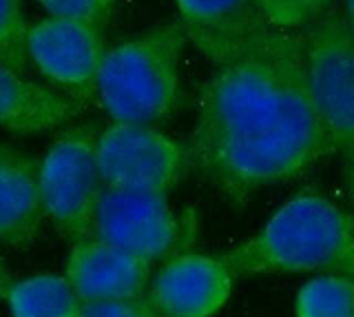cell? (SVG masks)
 Returning <instances> with one entry per match:
<instances>
[{"instance_id": "6da1fadb", "label": "cell", "mask_w": 354, "mask_h": 317, "mask_svg": "<svg viewBox=\"0 0 354 317\" xmlns=\"http://www.w3.org/2000/svg\"><path fill=\"white\" fill-rule=\"evenodd\" d=\"M332 153L308 93L301 34L266 27L199 91L191 167L230 202L292 180Z\"/></svg>"}, {"instance_id": "7a4b0ae2", "label": "cell", "mask_w": 354, "mask_h": 317, "mask_svg": "<svg viewBox=\"0 0 354 317\" xmlns=\"http://www.w3.org/2000/svg\"><path fill=\"white\" fill-rule=\"evenodd\" d=\"M235 275L337 273L354 278V213L317 191H301L224 255Z\"/></svg>"}, {"instance_id": "3957f363", "label": "cell", "mask_w": 354, "mask_h": 317, "mask_svg": "<svg viewBox=\"0 0 354 317\" xmlns=\"http://www.w3.org/2000/svg\"><path fill=\"white\" fill-rule=\"evenodd\" d=\"M180 23L155 27L106 49L97 96L115 123L151 125L180 105V53L186 45Z\"/></svg>"}, {"instance_id": "277c9868", "label": "cell", "mask_w": 354, "mask_h": 317, "mask_svg": "<svg viewBox=\"0 0 354 317\" xmlns=\"http://www.w3.org/2000/svg\"><path fill=\"white\" fill-rule=\"evenodd\" d=\"M306 84L335 153L354 156V31L328 9L301 34Z\"/></svg>"}, {"instance_id": "5b68a950", "label": "cell", "mask_w": 354, "mask_h": 317, "mask_svg": "<svg viewBox=\"0 0 354 317\" xmlns=\"http://www.w3.org/2000/svg\"><path fill=\"white\" fill-rule=\"evenodd\" d=\"M95 142V129L73 127L55 138L38 165L44 215L73 242L91 237L95 206L102 193Z\"/></svg>"}, {"instance_id": "8992f818", "label": "cell", "mask_w": 354, "mask_h": 317, "mask_svg": "<svg viewBox=\"0 0 354 317\" xmlns=\"http://www.w3.org/2000/svg\"><path fill=\"white\" fill-rule=\"evenodd\" d=\"M193 215H177L166 193L104 187L93 220V235L147 262L169 260L193 244Z\"/></svg>"}, {"instance_id": "52a82bcc", "label": "cell", "mask_w": 354, "mask_h": 317, "mask_svg": "<svg viewBox=\"0 0 354 317\" xmlns=\"http://www.w3.org/2000/svg\"><path fill=\"white\" fill-rule=\"evenodd\" d=\"M95 158L104 187L166 193L188 169V147L149 125L115 123L97 134Z\"/></svg>"}, {"instance_id": "ba28073f", "label": "cell", "mask_w": 354, "mask_h": 317, "mask_svg": "<svg viewBox=\"0 0 354 317\" xmlns=\"http://www.w3.org/2000/svg\"><path fill=\"white\" fill-rule=\"evenodd\" d=\"M104 53L102 27L86 20L51 16L27 31L29 60L75 105L91 102L97 93Z\"/></svg>"}, {"instance_id": "9c48e42d", "label": "cell", "mask_w": 354, "mask_h": 317, "mask_svg": "<svg viewBox=\"0 0 354 317\" xmlns=\"http://www.w3.org/2000/svg\"><path fill=\"white\" fill-rule=\"evenodd\" d=\"M235 278L221 255L177 253L153 278L149 300L162 317H213L230 300Z\"/></svg>"}, {"instance_id": "30bf717a", "label": "cell", "mask_w": 354, "mask_h": 317, "mask_svg": "<svg viewBox=\"0 0 354 317\" xmlns=\"http://www.w3.org/2000/svg\"><path fill=\"white\" fill-rule=\"evenodd\" d=\"M66 280L82 302L140 298L151 284V262L100 237L73 242Z\"/></svg>"}, {"instance_id": "8fae6325", "label": "cell", "mask_w": 354, "mask_h": 317, "mask_svg": "<svg viewBox=\"0 0 354 317\" xmlns=\"http://www.w3.org/2000/svg\"><path fill=\"white\" fill-rule=\"evenodd\" d=\"M175 5L186 38L215 67L268 27L254 0H175Z\"/></svg>"}, {"instance_id": "7c38bea8", "label": "cell", "mask_w": 354, "mask_h": 317, "mask_svg": "<svg viewBox=\"0 0 354 317\" xmlns=\"http://www.w3.org/2000/svg\"><path fill=\"white\" fill-rule=\"evenodd\" d=\"M42 217L38 162L20 149L0 147V242L16 248L29 246Z\"/></svg>"}, {"instance_id": "4fadbf2b", "label": "cell", "mask_w": 354, "mask_h": 317, "mask_svg": "<svg viewBox=\"0 0 354 317\" xmlns=\"http://www.w3.org/2000/svg\"><path fill=\"white\" fill-rule=\"evenodd\" d=\"M77 114V105L38 82L22 78L0 60V127L14 134H40Z\"/></svg>"}, {"instance_id": "5bb4252c", "label": "cell", "mask_w": 354, "mask_h": 317, "mask_svg": "<svg viewBox=\"0 0 354 317\" xmlns=\"http://www.w3.org/2000/svg\"><path fill=\"white\" fill-rule=\"evenodd\" d=\"M7 302L14 317H80L82 311L69 280L53 273L11 282Z\"/></svg>"}, {"instance_id": "9a60e30c", "label": "cell", "mask_w": 354, "mask_h": 317, "mask_svg": "<svg viewBox=\"0 0 354 317\" xmlns=\"http://www.w3.org/2000/svg\"><path fill=\"white\" fill-rule=\"evenodd\" d=\"M297 317H354V278L324 273L301 284L295 298Z\"/></svg>"}, {"instance_id": "2e32d148", "label": "cell", "mask_w": 354, "mask_h": 317, "mask_svg": "<svg viewBox=\"0 0 354 317\" xmlns=\"http://www.w3.org/2000/svg\"><path fill=\"white\" fill-rule=\"evenodd\" d=\"M254 7L268 27L295 31L324 16L332 0H254Z\"/></svg>"}, {"instance_id": "e0dca14e", "label": "cell", "mask_w": 354, "mask_h": 317, "mask_svg": "<svg viewBox=\"0 0 354 317\" xmlns=\"http://www.w3.org/2000/svg\"><path fill=\"white\" fill-rule=\"evenodd\" d=\"M27 31L20 0H0V60L16 71L25 69L29 60Z\"/></svg>"}, {"instance_id": "ac0fdd59", "label": "cell", "mask_w": 354, "mask_h": 317, "mask_svg": "<svg viewBox=\"0 0 354 317\" xmlns=\"http://www.w3.org/2000/svg\"><path fill=\"white\" fill-rule=\"evenodd\" d=\"M51 16L86 20L102 27L118 0H38Z\"/></svg>"}, {"instance_id": "d6986e66", "label": "cell", "mask_w": 354, "mask_h": 317, "mask_svg": "<svg viewBox=\"0 0 354 317\" xmlns=\"http://www.w3.org/2000/svg\"><path fill=\"white\" fill-rule=\"evenodd\" d=\"M80 317H162L149 298L84 302Z\"/></svg>"}, {"instance_id": "ffe728a7", "label": "cell", "mask_w": 354, "mask_h": 317, "mask_svg": "<svg viewBox=\"0 0 354 317\" xmlns=\"http://www.w3.org/2000/svg\"><path fill=\"white\" fill-rule=\"evenodd\" d=\"M346 189H348V198L354 206V156L348 158V165H346Z\"/></svg>"}, {"instance_id": "44dd1931", "label": "cell", "mask_w": 354, "mask_h": 317, "mask_svg": "<svg viewBox=\"0 0 354 317\" xmlns=\"http://www.w3.org/2000/svg\"><path fill=\"white\" fill-rule=\"evenodd\" d=\"M9 287H11L9 273L5 271V264H3V262H0V298H7Z\"/></svg>"}, {"instance_id": "7402d4cb", "label": "cell", "mask_w": 354, "mask_h": 317, "mask_svg": "<svg viewBox=\"0 0 354 317\" xmlns=\"http://www.w3.org/2000/svg\"><path fill=\"white\" fill-rule=\"evenodd\" d=\"M343 18L354 31V0H343Z\"/></svg>"}]
</instances>
